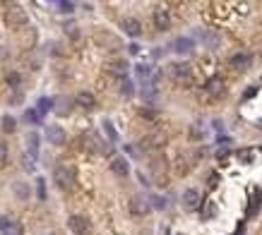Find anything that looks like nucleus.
Instances as JSON below:
<instances>
[{
	"label": "nucleus",
	"instance_id": "obj_1",
	"mask_svg": "<svg viewBox=\"0 0 262 235\" xmlns=\"http://www.w3.org/2000/svg\"><path fill=\"white\" fill-rule=\"evenodd\" d=\"M53 182L58 185V190L70 192V190L75 187V182H77V173H75V168L67 166V163L56 166V168H53Z\"/></svg>",
	"mask_w": 262,
	"mask_h": 235
},
{
	"label": "nucleus",
	"instance_id": "obj_2",
	"mask_svg": "<svg viewBox=\"0 0 262 235\" xmlns=\"http://www.w3.org/2000/svg\"><path fill=\"white\" fill-rule=\"evenodd\" d=\"M27 22H29V17H27V12H24V7L22 5H7V10H5V24L10 27V29H22V27H27Z\"/></svg>",
	"mask_w": 262,
	"mask_h": 235
},
{
	"label": "nucleus",
	"instance_id": "obj_3",
	"mask_svg": "<svg viewBox=\"0 0 262 235\" xmlns=\"http://www.w3.org/2000/svg\"><path fill=\"white\" fill-rule=\"evenodd\" d=\"M149 171H152V176H154V180H156V185H166V171H169L166 156L154 154L152 161H149Z\"/></svg>",
	"mask_w": 262,
	"mask_h": 235
},
{
	"label": "nucleus",
	"instance_id": "obj_4",
	"mask_svg": "<svg viewBox=\"0 0 262 235\" xmlns=\"http://www.w3.org/2000/svg\"><path fill=\"white\" fill-rule=\"evenodd\" d=\"M164 144H166V134H164V132H152V134H147V137L139 142V149L147 151V154H154V151H159Z\"/></svg>",
	"mask_w": 262,
	"mask_h": 235
},
{
	"label": "nucleus",
	"instance_id": "obj_5",
	"mask_svg": "<svg viewBox=\"0 0 262 235\" xmlns=\"http://www.w3.org/2000/svg\"><path fill=\"white\" fill-rule=\"evenodd\" d=\"M67 226H70V231L75 235H89V231H92L89 219H87V216H79V214L70 216V219H67Z\"/></svg>",
	"mask_w": 262,
	"mask_h": 235
},
{
	"label": "nucleus",
	"instance_id": "obj_6",
	"mask_svg": "<svg viewBox=\"0 0 262 235\" xmlns=\"http://www.w3.org/2000/svg\"><path fill=\"white\" fill-rule=\"evenodd\" d=\"M152 19H154V27L159 29V31H166L169 27H171V17H169V10L166 7H154V12H152Z\"/></svg>",
	"mask_w": 262,
	"mask_h": 235
},
{
	"label": "nucleus",
	"instance_id": "obj_7",
	"mask_svg": "<svg viewBox=\"0 0 262 235\" xmlns=\"http://www.w3.org/2000/svg\"><path fill=\"white\" fill-rule=\"evenodd\" d=\"M46 139H48V144L61 147V144H65L67 134H65V130H63L61 125H48V127H46Z\"/></svg>",
	"mask_w": 262,
	"mask_h": 235
},
{
	"label": "nucleus",
	"instance_id": "obj_8",
	"mask_svg": "<svg viewBox=\"0 0 262 235\" xmlns=\"http://www.w3.org/2000/svg\"><path fill=\"white\" fill-rule=\"evenodd\" d=\"M87 142H89V149H92V151H96V154L108 156V154L113 151V147H111L108 142H104L101 137H96V134H89V137H87Z\"/></svg>",
	"mask_w": 262,
	"mask_h": 235
},
{
	"label": "nucleus",
	"instance_id": "obj_9",
	"mask_svg": "<svg viewBox=\"0 0 262 235\" xmlns=\"http://www.w3.org/2000/svg\"><path fill=\"white\" fill-rule=\"evenodd\" d=\"M250 65H253V56L250 53H236V56H231V67L233 70H238V72H246V70H250Z\"/></svg>",
	"mask_w": 262,
	"mask_h": 235
},
{
	"label": "nucleus",
	"instance_id": "obj_10",
	"mask_svg": "<svg viewBox=\"0 0 262 235\" xmlns=\"http://www.w3.org/2000/svg\"><path fill=\"white\" fill-rule=\"evenodd\" d=\"M171 48H173V53H178V56H188V53L195 48V44H193L190 36H178V39L171 44Z\"/></svg>",
	"mask_w": 262,
	"mask_h": 235
},
{
	"label": "nucleus",
	"instance_id": "obj_11",
	"mask_svg": "<svg viewBox=\"0 0 262 235\" xmlns=\"http://www.w3.org/2000/svg\"><path fill=\"white\" fill-rule=\"evenodd\" d=\"M149 209H152V206H149V202H147L144 197H132L130 199V214L132 216H139V219H142V216L149 214Z\"/></svg>",
	"mask_w": 262,
	"mask_h": 235
},
{
	"label": "nucleus",
	"instance_id": "obj_12",
	"mask_svg": "<svg viewBox=\"0 0 262 235\" xmlns=\"http://www.w3.org/2000/svg\"><path fill=\"white\" fill-rule=\"evenodd\" d=\"M200 202H202V197H200V192H197L195 187H188V190L183 192V206H185L188 211H195L197 206H200Z\"/></svg>",
	"mask_w": 262,
	"mask_h": 235
},
{
	"label": "nucleus",
	"instance_id": "obj_13",
	"mask_svg": "<svg viewBox=\"0 0 262 235\" xmlns=\"http://www.w3.org/2000/svg\"><path fill=\"white\" fill-rule=\"evenodd\" d=\"M171 77L176 79V82H190V65H185V62H176V65H171Z\"/></svg>",
	"mask_w": 262,
	"mask_h": 235
},
{
	"label": "nucleus",
	"instance_id": "obj_14",
	"mask_svg": "<svg viewBox=\"0 0 262 235\" xmlns=\"http://www.w3.org/2000/svg\"><path fill=\"white\" fill-rule=\"evenodd\" d=\"M106 72L113 74V77H118V79H125V74H128V62H125V60H113V62L106 65Z\"/></svg>",
	"mask_w": 262,
	"mask_h": 235
},
{
	"label": "nucleus",
	"instance_id": "obj_15",
	"mask_svg": "<svg viewBox=\"0 0 262 235\" xmlns=\"http://www.w3.org/2000/svg\"><path fill=\"white\" fill-rule=\"evenodd\" d=\"M121 27H123V31H125L128 36H132V39H137V36L142 34V24H139V19H135V17H125Z\"/></svg>",
	"mask_w": 262,
	"mask_h": 235
},
{
	"label": "nucleus",
	"instance_id": "obj_16",
	"mask_svg": "<svg viewBox=\"0 0 262 235\" xmlns=\"http://www.w3.org/2000/svg\"><path fill=\"white\" fill-rule=\"evenodd\" d=\"M111 171H113V173H116L118 177H128V173H130L128 159H123V156H116V159L111 161Z\"/></svg>",
	"mask_w": 262,
	"mask_h": 235
},
{
	"label": "nucleus",
	"instance_id": "obj_17",
	"mask_svg": "<svg viewBox=\"0 0 262 235\" xmlns=\"http://www.w3.org/2000/svg\"><path fill=\"white\" fill-rule=\"evenodd\" d=\"M75 103H77L79 108H84V111H92V108L96 106V99H94V94H89V91H79V94L75 96Z\"/></svg>",
	"mask_w": 262,
	"mask_h": 235
},
{
	"label": "nucleus",
	"instance_id": "obj_18",
	"mask_svg": "<svg viewBox=\"0 0 262 235\" xmlns=\"http://www.w3.org/2000/svg\"><path fill=\"white\" fill-rule=\"evenodd\" d=\"M27 149H29L31 156L39 154V134H36V132H29V134H27Z\"/></svg>",
	"mask_w": 262,
	"mask_h": 235
},
{
	"label": "nucleus",
	"instance_id": "obj_19",
	"mask_svg": "<svg viewBox=\"0 0 262 235\" xmlns=\"http://www.w3.org/2000/svg\"><path fill=\"white\" fill-rule=\"evenodd\" d=\"M12 190H15L17 199H22V202H27V199H29V194H31V192H29V185H27V182H15V187H12Z\"/></svg>",
	"mask_w": 262,
	"mask_h": 235
},
{
	"label": "nucleus",
	"instance_id": "obj_20",
	"mask_svg": "<svg viewBox=\"0 0 262 235\" xmlns=\"http://www.w3.org/2000/svg\"><path fill=\"white\" fill-rule=\"evenodd\" d=\"M22 233H24L22 226H19L17 221H12V219H10V221L5 223V228H2V235H22Z\"/></svg>",
	"mask_w": 262,
	"mask_h": 235
},
{
	"label": "nucleus",
	"instance_id": "obj_21",
	"mask_svg": "<svg viewBox=\"0 0 262 235\" xmlns=\"http://www.w3.org/2000/svg\"><path fill=\"white\" fill-rule=\"evenodd\" d=\"M5 82L10 84V89H19V87H22V77H19V72H7V74H5Z\"/></svg>",
	"mask_w": 262,
	"mask_h": 235
},
{
	"label": "nucleus",
	"instance_id": "obj_22",
	"mask_svg": "<svg viewBox=\"0 0 262 235\" xmlns=\"http://www.w3.org/2000/svg\"><path fill=\"white\" fill-rule=\"evenodd\" d=\"M51 106H53V99H39V103H36V113L44 116V113L51 111Z\"/></svg>",
	"mask_w": 262,
	"mask_h": 235
},
{
	"label": "nucleus",
	"instance_id": "obj_23",
	"mask_svg": "<svg viewBox=\"0 0 262 235\" xmlns=\"http://www.w3.org/2000/svg\"><path fill=\"white\" fill-rule=\"evenodd\" d=\"M0 127H2L5 132H15V130H17V122H15V118L5 116L2 120H0Z\"/></svg>",
	"mask_w": 262,
	"mask_h": 235
},
{
	"label": "nucleus",
	"instance_id": "obj_24",
	"mask_svg": "<svg viewBox=\"0 0 262 235\" xmlns=\"http://www.w3.org/2000/svg\"><path fill=\"white\" fill-rule=\"evenodd\" d=\"M24 120H27L29 125H39V122H41V116L36 113V108H29V111H24Z\"/></svg>",
	"mask_w": 262,
	"mask_h": 235
},
{
	"label": "nucleus",
	"instance_id": "obj_25",
	"mask_svg": "<svg viewBox=\"0 0 262 235\" xmlns=\"http://www.w3.org/2000/svg\"><path fill=\"white\" fill-rule=\"evenodd\" d=\"M104 132L108 134V139H111V142H116V139H118V134H116V130H113V125H111L108 120H104Z\"/></svg>",
	"mask_w": 262,
	"mask_h": 235
},
{
	"label": "nucleus",
	"instance_id": "obj_26",
	"mask_svg": "<svg viewBox=\"0 0 262 235\" xmlns=\"http://www.w3.org/2000/svg\"><path fill=\"white\" fill-rule=\"evenodd\" d=\"M7 156H10V151H7V144H5V142H0V168H5V163H7Z\"/></svg>",
	"mask_w": 262,
	"mask_h": 235
},
{
	"label": "nucleus",
	"instance_id": "obj_27",
	"mask_svg": "<svg viewBox=\"0 0 262 235\" xmlns=\"http://www.w3.org/2000/svg\"><path fill=\"white\" fill-rule=\"evenodd\" d=\"M36 194H39V199H41V202L46 199V182H44L41 177L36 180Z\"/></svg>",
	"mask_w": 262,
	"mask_h": 235
},
{
	"label": "nucleus",
	"instance_id": "obj_28",
	"mask_svg": "<svg viewBox=\"0 0 262 235\" xmlns=\"http://www.w3.org/2000/svg\"><path fill=\"white\" fill-rule=\"evenodd\" d=\"M149 202H152L149 206H154V209H166V199H164V197H156V194H154Z\"/></svg>",
	"mask_w": 262,
	"mask_h": 235
},
{
	"label": "nucleus",
	"instance_id": "obj_29",
	"mask_svg": "<svg viewBox=\"0 0 262 235\" xmlns=\"http://www.w3.org/2000/svg\"><path fill=\"white\" fill-rule=\"evenodd\" d=\"M207 91H212V94H219V91H224V84H221L219 79H214V82H209Z\"/></svg>",
	"mask_w": 262,
	"mask_h": 235
},
{
	"label": "nucleus",
	"instance_id": "obj_30",
	"mask_svg": "<svg viewBox=\"0 0 262 235\" xmlns=\"http://www.w3.org/2000/svg\"><path fill=\"white\" fill-rule=\"evenodd\" d=\"M58 10H61V12H72V10H75V2L63 0V2H58Z\"/></svg>",
	"mask_w": 262,
	"mask_h": 235
},
{
	"label": "nucleus",
	"instance_id": "obj_31",
	"mask_svg": "<svg viewBox=\"0 0 262 235\" xmlns=\"http://www.w3.org/2000/svg\"><path fill=\"white\" fill-rule=\"evenodd\" d=\"M121 91H123L125 96H132V82H128V79H123V84H121Z\"/></svg>",
	"mask_w": 262,
	"mask_h": 235
},
{
	"label": "nucleus",
	"instance_id": "obj_32",
	"mask_svg": "<svg viewBox=\"0 0 262 235\" xmlns=\"http://www.w3.org/2000/svg\"><path fill=\"white\" fill-rule=\"evenodd\" d=\"M65 34L70 36V39H77V36H79V31H77V27H75V24H67V27H65Z\"/></svg>",
	"mask_w": 262,
	"mask_h": 235
},
{
	"label": "nucleus",
	"instance_id": "obj_33",
	"mask_svg": "<svg viewBox=\"0 0 262 235\" xmlns=\"http://www.w3.org/2000/svg\"><path fill=\"white\" fill-rule=\"evenodd\" d=\"M214 214H216V206H214V204H207V211H204V216H207V219H212Z\"/></svg>",
	"mask_w": 262,
	"mask_h": 235
},
{
	"label": "nucleus",
	"instance_id": "obj_34",
	"mask_svg": "<svg viewBox=\"0 0 262 235\" xmlns=\"http://www.w3.org/2000/svg\"><path fill=\"white\" fill-rule=\"evenodd\" d=\"M128 51L135 56V53H139V46H137V44H130V46H128Z\"/></svg>",
	"mask_w": 262,
	"mask_h": 235
},
{
	"label": "nucleus",
	"instance_id": "obj_35",
	"mask_svg": "<svg viewBox=\"0 0 262 235\" xmlns=\"http://www.w3.org/2000/svg\"><path fill=\"white\" fill-rule=\"evenodd\" d=\"M241 159H243V161H250V159H253V151H243Z\"/></svg>",
	"mask_w": 262,
	"mask_h": 235
},
{
	"label": "nucleus",
	"instance_id": "obj_36",
	"mask_svg": "<svg viewBox=\"0 0 262 235\" xmlns=\"http://www.w3.org/2000/svg\"><path fill=\"white\" fill-rule=\"evenodd\" d=\"M48 235H53V233H48Z\"/></svg>",
	"mask_w": 262,
	"mask_h": 235
}]
</instances>
